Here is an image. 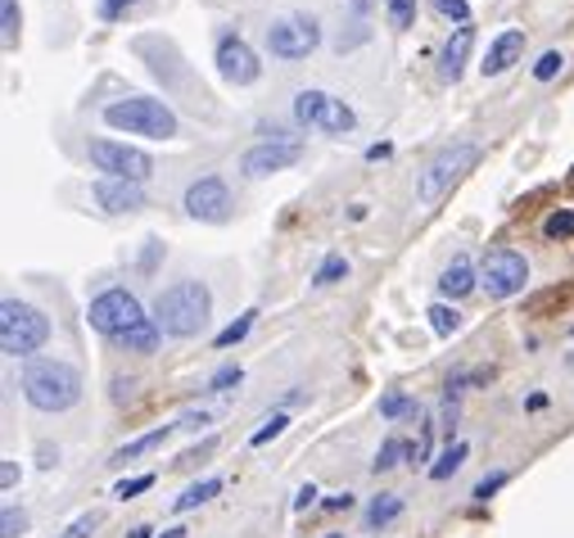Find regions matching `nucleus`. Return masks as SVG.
<instances>
[{
    "instance_id": "obj_1",
    "label": "nucleus",
    "mask_w": 574,
    "mask_h": 538,
    "mask_svg": "<svg viewBox=\"0 0 574 538\" xmlns=\"http://www.w3.org/2000/svg\"><path fill=\"white\" fill-rule=\"evenodd\" d=\"M19 389H23L28 408L60 416V412L82 403V371L64 358H32L19 376Z\"/></svg>"
},
{
    "instance_id": "obj_2",
    "label": "nucleus",
    "mask_w": 574,
    "mask_h": 538,
    "mask_svg": "<svg viewBox=\"0 0 574 538\" xmlns=\"http://www.w3.org/2000/svg\"><path fill=\"white\" fill-rule=\"evenodd\" d=\"M213 317V295L204 281H172L155 299V321L168 339H195Z\"/></svg>"
},
{
    "instance_id": "obj_3",
    "label": "nucleus",
    "mask_w": 574,
    "mask_h": 538,
    "mask_svg": "<svg viewBox=\"0 0 574 538\" xmlns=\"http://www.w3.org/2000/svg\"><path fill=\"white\" fill-rule=\"evenodd\" d=\"M105 127L127 131V136H146V140H172L181 131L177 114L155 101V95H127V101H109L105 105Z\"/></svg>"
},
{
    "instance_id": "obj_4",
    "label": "nucleus",
    "mask_w": 574,
    "mask_h": 538,
    "mask_svg": "<svg viewBox=\"0 0 574 538\" xmlns=\"http://www.w3.org/2000/svg\"><path fill=\"white\" fill-rule=\"evenodd\" d=\"M45 345H51V317L23 299L0 304V354L32 362V354H41Z\"/></svg>"
},
{
    "instance_id": "obj_5",
    "label": "nucleus",
    "mask_w": 574,
    "mask_h": 538,
    "mask_svg": "<svg viewBox=\"0 0 574 538\" xmlns=\"http://www.w3.org/2000/svg\"><path fill=\"white\" fill-rule=\"evenodd\" d=\"M86 321H91V330H100L109 345H118L123 335H131V330H140L150 317H146V308H140V299L131 295V289H105V295H95L91 304H86Z\"/></svg>"
},
{
    "instance_id": "obj_6",
    "label": "nucleus",
    "mask_w": 574,
    "mask_h": 538,
    "mask_svg": "<svg viewBox=\"0 0 574 538\" xmlns=\"http://www.w3.org/2000/svg\"><path fill=\"white\" fill-rule=\"evenodd\" d=\"M475 163H480V145H475V140L448 145V150H439L435 159L425 163V172H421V181H416V200H421V204H435L439 194H444L448 186H457Z\"/></svg>"
},
{
    "instance_id": "obj_7",
    "label": "nucleus",
    "mask_w": 574,
    "mask_h": 538,
    "mask_svg": "<svg viewBox=\"0 0 574 538\" xmlns=\"http://www.w3.org/2000/svg\"><path fill=\"white\" fill-rule=\"evenodd\" d=\"M480 285L489 299H511L530 285V263H524V254L511 250V244H493L480 259Z\"/></svg>"
},
{
    "instance_id": "obj_8",
    "label": "nucleus",
    "mask_w": 574,
    "mask_h": 538,
    "mask_svg": "<svg viewBox=\"0 0 574 538\" xmlns=\"http://www.w3.org/2000/svg\"><path fill=\"white\" fill-rule=\"evenodd\" d=\"M295 118L304 127L326 131V136H349L358 127V114L340 101V95H330V91H299L295 95Z\"/></svg>"
},
{
    "instance_id": "obj_9",
    "label": "nucleus",
    "mask_w": 574,
    "mask_h": 538,
    "mask_svg": "<svg viewBox=\"0 0 574 538\" xmlns=\"http://www.w3.org/2000/svg\"><path fill=\"white\" fill-rule=\"evenodd\" d=\"M317 45H321V28L312 14H285V19H272V28H267V51L285 64L308 60Z\"/></svg>"
},
{
    "instance_id": "obj_10",
    "label": "nucleus",
    "mask_w": 574,
    "mask_h": 538,
    "mask_svg": "<svg viewBox=\"0 0 574 538\" xmlns=\"http://www.w3.org/2000/svg\"><path fill=\"white\" fill-rule=\"evenodd\" d=\"M86 159L95 163V172L105 177H118V181H146L155 177V159L136 145H123V140H91L86 145Z\"/></svg>"
},
{
    "instance_id": "obj_11",
    "label": "nucleus",
    "mask_w": 574,
    "mask_h": 538,
    "mask_svg": "<svg viewBox=\"0 0 574 538\" xmlns=\"http://www.w3.org/2000/svg\"><path fill=\"white\" fill-rule=\"evenodd\" d=\"M213 64H217V73H222L226 86H254V82L263 77V64H258V55H254V45H249L245 36H235V32L217 36Z\"/></svg>"
},
{
    "instance_id": "obj_12",
    "label": "nucleus",
    "mask_w": 574,
    "mask_h": 538,
    "mask_svg": "<svg viewBox=\"0 0 574 538\" xmlns=\"http://www.w3.org/2000/svg\"><path fill=\"white\" fill-rule=\"evenodd\" d=\"M181 209L195 218V222H226L235 200H231V186L222 177H200V181H190L185 194H181Z\"/></svg>"
},
{
    "instance_id": "obj_13",
    "label": "nucleus",
    "mask_w": 574,
    "mask_h": 538,
    "mask_svg": "<svg viewBox=\"0 0 574 538\" xmlns=\"http://www.w3.org/2000/svg\"><path fill=\"white\" fill-rule=\"evenodd\" d=\"M299 159H304V145H299V140H263V145H254V150L241 155V177L263 181V177H272V172L295 168Z\"/></svg>"
},
{
    "instance_id": "obj_14",
    "label": "nucleus",
    "mask_w": 574,
    "mask_h": 538,
    "mask_svg": "<svg viewBox=\"0 0 574 538\" xmlns=\"http://www.w3.org/2000/svg\"><path fill=\"white\" fill-rule=\"evenodd\" d=\"M91 200L100 204L105 213L123 218V213H140L146 209V190H140V181H118V177H100L91 186Z\"/></svg>"
},
{
    "instance_id": "obj_15",
    "label": "nucleus",
    "mask_w": 574,
    "mask_h": 538,
    "mask_svg": "<svg viewBox=\"0 0 574 538\" xmlns=\"http://www.w3.org/2000/svg\"><path fill=\"white\" fill-rule=\"evenodd\" d=\"M524 55V28H507V32H498L493 41H489V55H485V77H498V73H507L515 60Z\"/></svg>"
},
{
    "instance_id": "obj_16",
    "label": "nucleus",
    "mask_w": 574,
    "mask_h": 538,
    "mask_svg": "<svg viewBox=\"0 0 574 538\" xmlns=\"http://www.w3.org/2000/svg\"><path fill=\"white\" fill-rule=\"evenodd\" d=\"M470 45H475V28H470V23L453 28V36H448V45H444V55H439V77H444V82H457V77L466 73Z\"/></svg>"
},
{
    "instance_id": "obj_17",
    "label": "nucleus",
    "mask_w": 574,
    "mask_h": 538,
    "mask_svg": "<svg viewBox=\"0 0 574 538\" xmlns=\"http://www.w3.org/2000/svg\"><path fill=\"white\" fill-rule=\"evenodd\" d=\"M475 285H480V272L470 267V259H453V263L444 267V276H439V295H444V299H466Z\"/></svg>"
},
{
    "instance_id": "obj_18",
    "label": "nucleus",
    "mask_w": 574,
    "mask_h": 538,
    "mask_svg": "<svg viewBox=\"0 0 574 538\" xmlns=\"http://www.w3.org/2000/svg\"><path fill=\"white\" fill-rule=\"evenodd\" d=\"M172 430H181V425H159V430H150V434H140V439H131V444H123L118 453H114V466H127V462H136V457H146V453H155L163 439L172 434Z\"/></svg>"
},
{
    "instance_id": "obj_19",
    "label": "nucleus",
    "mask_w": 574,
    "mask_h": 538,
    "mask_svg": "<svg viewBox=\"0 0 574 538\" xmlns=\"http://www.w3.org/2000/svg\"><path fill=\"white\" fill-rule=\"evenodd\" d=\"M403 516V498L398 494H380V498H371V507H366V529H385V525H394Z\"/></svg>"
},
{
    "instance_id": "obj_20",
    "label": "nucleus",
    "mask_w": 574,
    "mask_h": 538,
    "mask_svg": "<svg viewBox=\"0 0 574 538\" xmlns=\"http://www.w3.org/2000/svg\"><path fill=\"white\" fill-rule=\"evenodd\" d=\"M217 494H222V479H217V475H209V479H200V484H190L185 494L172 503V511H181V516H185V511L204 507V503H209V498H217Z\"/></svg>"
},
{
    "instance_id": "obj_21",
    "label": "nucleus",
    "mask_w": 574,
    "mask_h": 538,
    "mask_svg": "<svg viewBox=\"0 0 574 538\" xmlns=\"http://www.w3.org/2000/svg\"><path fill=\"white\" fill-rule=\"evenodd\" d=\"M19 28H23L19 0H0V41H6V51H14V45H19Z\"/></svg>"
},
{
    "instance_id": "obj_22",
    "label": "nucleus",
    "mask_w": 574,
    "mask_h": 538,
    "mask_svg": "<svg viewBox=\"0 0 574 538\" xmlns=\"http://www.w3.org/2000/svg\"><path fill=\"white\" fill-rule=\"evenodd\" d=\"M403 457H407V444H403V439H394V434H390L385 444H380V453H375L371 471H375V475H385V471H394V466H398Z\"/></svg>"
},
{
    "instance_id": "obj_23",
    "label": "nucleus",
    "mask_w": 574,
    "mask_h": 538,
    "mask_svg": "<svg viewBox=\"0 0 574 538\" xmlns=\"http://www.w3.org/2000/svg\"><path fill=\"white\" fill-rule=\"evenodd\" d=\"M425 317H429V330H435V335H457V326H461V313L453 304H435Z\"/></svg>"
},
{
    "instance_id": "obj_24",
    "label": "nucleus",
    "mask_w": 574,
    "mask_h": 538,
    "mask_svg": "<svg viewBox=\"0 0 574 538\" xmlns=\"http://www.w3.org/2000/svg\"><path fill=\"white\" fill-rule=\"evenodd\" d=\"M254 321H258V313H254V308H249V313H241V321H231V326H226V330H222V335L213 339V345H217V349H231V345H241V339H245V335L254 330Z\"/></svg>"
},
{
    "instance_id": "obj_25",
    "label": "nucleus",
    "mask_w": 574,
    "mask_h": 538,
    "mask_svg": "<svg viewBox=\"0 0 574 538\" xmlns=\"http://www.w3.org/2000/svg\"><path fill=\"white\" fill-rule=\"evenodd\" d=\"M285 430H290V416H285V412H272V416H267V421L254 430V439H249V444H254V449H263V444H272V439H280Z\"/></svg>"
},
{
    "instance_id": "obj_26",
    "label": "nucleus",
    "mask_w": 574,
    "mask_h": 538,
    "mask_svg": "<svg viewBox=\"0 0 574 538\" xmlns=\"http://www.w3.org/2000/svg\"><path fill=\"white\" fill-rule=\"evenodd\" d=\"M466 453H470L466 444H448V449H444V457H439L435 466H429V479H448V475H453V471L466 462Z\"/></svg>"
},
{
    "instance_id": "obj_27",
    "label": "nucleus",
    "mask_w": 574,
    "mask_h": 538,
    "mask_svg": "<svg viewBox=\"0 0 574 538\" xmlns=\"http://www.w3.org/2000/svg\"><path fill=\"white\" fill-rule=\"evenodd\" d=\"M344 276H349V263H344L340 254H330V259H326V263L317 267V276H312V285H321V289H326V285H340Z\"/></svg>"
},
{
    "instance_id": "obj_28",
    "label": "nucleus",
    "mask_w": 574,
    "mask_h": 538,
    "mask_svg": "<svg viewBox=\"0 0 574 538\" xmlns=\"http://www.w3.org/2000/svg\"><path fill=\"white\" fill-rule=\"evenodd\" d=\"M23 534H28V511L6 503V511H0V538H23Z\"/></svg>"
},
{
    "instance_id": "obj_29",
    "label": "nucleus",
    "mask_w": 574,
    "mask_h": 538,
    "mask_svg": "<svg viewBox=\"0 0 574 538\" xmlns=\"http://www.w3.org/2000/svg\"><path fill=\"white\" fill-rule=\"evenodd\" d=\"M543 235H548V240H570V235H574V209H556V213L543 222Z\"/></svg>"
},
{
    "instance_id": "obj_30",
    "label": "nucleus",
    "mask_w": 574,
    "mask_h": 538,
    "mask_svg": "<svg viewBox=\"0 0 574 538\" xmlns=\"http://www.w3.org/2000/svg\"><path fill=\"white\" fill-rule=\"evenodd\" d=\"M241 380H245V371L235 367V362H231V367H217V371H213V380H209V394H226V389H235Z\"/></svg>"
},
{
    "instance_id": "obj_31",
    "label": "nucleus",
    "mask_w": 574,
    "mask_h": 538,
    "mask_svg": "<svg viewBox=\"0 0 574 538\" xmlns=\"http://www.w3.org/2000/svg\"><path fill=\"white\" fill-rule=\"evenodd\" d=\"M407 412H416V408H412V399H407V394H398V389H390V394L380 399V416L398 421V416H407Z\"/></svg>"
},
{
    "instance_id": "obj_32",
    "label": "nucleus",
    "mask_w": 574,
    "mask_h": 538,
    "mask_svg": "<svg viewBox=\"0 0 574 538\" xmlns=\"http://www.w3.org/2000/svg\"><path fill=\"white\" fill-rule=\"evenodd\" d=\"M561 68H565V55H561V51H543L539 64H534V77H539V82H552Z\"/></svg>"
},
{
    "instance_id": "obj_33",
    "label": "nucleus",
    "mask_w": 574,
    "mask_h": 538,
    "mask_svg": "<svg viewBox=\"0 0 574 538\" xmlns=\"http://www.w3.org/2000/svg\"><path fill=\"white\" fill-rule=\"evenodd\" d=\"M146 488H155V475H136V479H118L114 484V498H136V494H146Z\"/></svg>"
},
{
    "instance_id": "obj_34",
    "label": "nucleus",
    "mask_w": 574,
    "mask_h": 538,
    "mask_svg": "<svg viewBox=\"0 0 574 538\" xmlns=\"http://www.w3.org/2000/svg\"><path fill=\"white\" fill-rule=\"evenodd\" d=\"M429 6H435L444 19H453L457 28H461V23H470V6H466V0H429Z\"/></svg>"
},
{
    "instance_id": "obj_35",
    "label": "nucleus",
    "mask_w": 574,
    "mask_h": 538,
    "mask_svg": "<svg viewBox=\"0 0 574 538\" xmlns=\"http://www.w3.org/2000/svg\"><path fill=\"white\" fill-rule=\"evenodd\" d=\"M429 439H435V425L425 421V425H421V444L407 449V462H412V466H425V462H429Z\"/></svg>"
},
{
    "instance_id": "obj_36",
    "label": "nucleus",
    "mask_w": 574,
    "mask_h": 538,
    "mask_svg": "<svg viewBox=\"0 0 574 538\" xmlns=\"http://www.w3.org/2000/svg\"><path fill=\"white\" fill-rule=\"evenodd\" d=\"M502 484H507V471H493V475H485L480 484H475V498H480V503H489V498L498 494Z\"/></svg>"
},
{
    "instance_id": "obj_37",
    "label": "nucleus",
    "mask_w": 574,
    "mask_h": 538,
    "mask_svg": "<svg viewBox=\"0 0 574 538\" xmlns=\"http://www.w3.org/2000/svg\"><path fill=\"white\" fill-rule=\"evenodd\" d=\"M95 525H100V516H95V511H86V516H77V520H73V525H68L60 538H91V529H95Z\"/></svg>"
},
{
    "instance_id": "obj_38",
    "label": "nucleus",
    "mask_w": 574,
    "mask_h": 538,
    "mask_svg": "<svg viewBox=\"0 0 574 538\" xmlns=\"http://www.w3.org/2000/svg\"><path fill=\"white\" fill-rule=\"evenodd\" d=\"M385 6H390V19H394V28H407V23H412L416 0H385Z\"/></svg>"
},
{
    "instance_id": "obj_39",
    "label": "nucleus",
    "mask_w": 574,
    "mask_h": 538,
    "mask_svg": "<svg viewBox=\"0 0 574 538\" xmlns=\"http://www.w3.org/2000/svg\"><path fill=\"white\" fill-rule=\"evenodd\" d=\"M131 6H140V0H100V19H123Z\"/></svg>"
},
{
    "instance_id": "obj_40",
    "label": "nucleus",
    "mask_w": 574,
    "mask_h": 538,
    "mask_svg": "<svg viewBox=\"0 0 574 538\" xmlns=\"http://www.w3.org/2000/svg\"><path fill=\"white\" fill-rule=\"evenodd\" d=\"M213 449H217V439L209 434V439H204V444H200V449H190V453H181V462H177V466H190V462H200V457H209Z\"/></svg>"
},
{
    "instance_id": "obj_41",
    "label": "nucleus",
    "mask_w": 574,
    "mask_h": 538,
    "mask_svg": "<svg viewBox=\"0 0 574 538\" xmlns=\"http://www.w3.org/2000/svg\"><path fill=\"white\" fill-rule=\"evenodd\" d=\"M209 421H213L209 412H181V416H177V425H181V430H204Z\"/></svg>"
},
{
    "instance_id": "obj_42",
    "label": "nucleus",
    "mask_w": 574,
    "mask_h": 538,
    "mask_svg": "<svg viewBox=\"0 0 574 538\" xmlns=\"http://www.w3.org/2000/svg\"><path fill=\"white\" fill-rule=\"evenodd\" d=\"M131 389H136V380H123V376H114V403H118V408L131 399Z\"/></svg>"
},
{
    "instance_id": "obj_43",
    "label": "nucleus",
    "mask_w": 574,
    "mask_h": 538,
    "mask_svg": "<svg viewBox=\"0 0 574 538\" xmlns=\"http://www.w3.org/2000/svg\"><path fill=\"white\" fill-rule=\"evenodd\" d=\"M312 503H317V488H312V484H304L299 494H295V511H308Z\"/></svg>"
},
{
    "instance_id": "obj_44",
    "label": "nucleus",
    "mask_w": 574,
    "mask_h": 538,
    "mask_svg": "<svg viewBox=\"0 0 574 538\" xmlns=\"http://www.w3.org/2000/svg\"><path fill=\"white\" fill-rule=\"evenodd\" d=\"M0 484H6V494L19 484V466H14V462H0Z\"/></svg>"
},
{
    "instance_id": "obj_45",
    "label": "nucleus",
    "mask_w": 574,
    "mask_h": 538,
    "mask_svg": "<svg viewBox=\"0 0 574 538\" xmlns=\"http://www.w3.org/2000/svg\"><path fill=\"white\" fill-rule=\"evenodd\" d=\"M159 250H163V244H159V240H146V259H140V267H146V272H150V267L159 263Z\"/></svg>"
},
{
    "instance_id": "obj_46",
    "label": "nucleus",
    "mask_w": 574,
    "mask_h": 538,
    "mask_svg": "<svg viewBox=\"0 0 574 538\" xmlns=\"http://www.w3.org/2000/svg\"><path fill=\"white\" fill-rule=\"evenodd\" d=\"M353 507V494H334V498H326V511H349Z\"/></svg>"
},
{
    "instance_id": "obj_47",
    "label": "nucleus",
    "mask_w": 574,
    "mask_h": 538,
    "mask_svg": "<svg viewBox=\"0 0 574 538\" xmlns=\"http://www.w3.org/2000/svg\"><path fill=\"white\" fill-rule=\"evenodd\" d=\"M304 399H308V394H304V389H290V394H285V399H280V408H295V403H304Z\"/></svg>"
},
{
    "instance_id": "obj_48",
    "label": "nucleus",
    "mask_w": 574,
    "mask_h": 538,
    "mask_svg": "<svg viewBox=\"0 0 574 538\" xmlns=\"http://www.w3.org/2000/svg\"><path fill=\"white\" fill-rule=\"evenodd\" d=\"M127 538H159V534H155V529H150V525H136V529H131V534H127Z\"/></svg>"
},
{
    "instance_id": "obj_49",
    "label": "nucleus",
    "mask_w": 574,
    "mask_h": 538,
    "mask_svg": "<svg viewBox=\"0 0 574 538\" xmlns=\"http://www.w3.org/2000/svg\"><path fill=\"white\" fill-rule=\"evenodd\" d=\"M159 538H185V529H181V525H172V529H163Z\"/></svg>"
},
{
    "instance_id": "obj_50",
    "label": "nucleus",
    "mask_w": 574,
    "mask_h": 538,
    "mask_svg": "<svg viewBox=\"0 0 574 538\" xmlns=\"http://www.w3.org/2000/svg\"><path fill=\"white\" fill-rule=\"evenodd\" d=\"M570 367H574V354H570Z\"/></svg>"
}]
</instances>
